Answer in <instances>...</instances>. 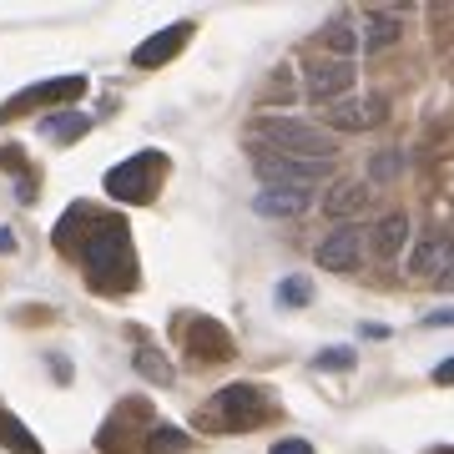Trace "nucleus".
I'll return each instance as SVG.
<instances>
[{"mask_svg":"<svg viewBox=\"0 0 454 454\" xmlns=\"http://www.w3.org/2000/svg\"><path fill=\"white\" fill-rule=\"evenodd\" d=\"M247 142L283 152V157H303V162H333L339 157V137L324 131L318 121H303V116H258Z\"/></svg>","mask_w":454,"mask_h":454,"instance_id":"1","label":"nucleus"},{"mask_svg":"<svg viewBox=\"0 0 454 454\" xmlns=\"http://www.w3.org/2000/svg\"><path fill=\"white\" fill-rule=\"evenodd\" d=\"M82 262L91 283L101 293H116L121 283H131V258H127V227L121 223H97L91 238L82 243Z\"/></svg>","mask_w":454,"mask_h":454,"instance_id":"2","label":"nucleus"},{"mask_svg":"<svg viewBox=\"0 0 454 454\" xmlns=\"http://www.w3.org/2000/svg\"><path fill=\"white\" fill-rule=\"evenodd\" d=\"M268 409H262V394L247 389V384H227L207 399V429H253Z\"/></svg>","mask_w":454,"mask_h":454,"instance_id":"3","label":"nucleus"},{"mask_svg":"<svg viewBox=\"0 0 454 454\" xmlns=\"http://www.w3.org/2000/svg\"><path fill=\"white\" fill-rule=\"evenodd\" d=\"M253 146V172L262 177V187H313V182L328 177V162H303V157H283V152H268V146Z\"/></svg>","mask_w":454,"mask_h":454,"instance_id":"4","label":"nucleus"},{"mask_svg":"<svg viewBox=\"0 0 454 454\" xmlns=\"http://www.w3.org/2000/svg\"><path fill=\"white\" fill-rule=\"evenodd\" d=\"M354 86H358V66L354 61H333V56H313L309 66H303V91H309L318 106H333V101L343 97H354Z\"/></svg>","mask_w":454,"mask_h":454,"instance_id":"5","label":"nucleus"},{"mask_svg":"<svg viewBox=\"0 0 454 454\" xmlns=\"http://www.w3.org/2000/svg\"><path fill=\"white\" fill-rule=\"evenodd\" d=\"M162 157H152V152H142V157H131V162L112 167L106 172V192L121 197V202H146L152 197V187H157V177H162Z\"/></svg>","mask_w":454,"mask_h":454,"instance_id":"6","label":"nucleus"},{"mask_svg":"<svg viewBox=\"0 0 454 454\" xmlns=\"http://www.w3.org/2000/svg\"><path fill=\"white\" fill-rule=\"evenodd\" d=\"M384 121H389V101L373 97V91L369 97H343L324 112V127H333V131H373Z\"/></svg>","mask_w":454,"mask_h":454,"instance_id":"7","label":"nucleus"},{"mask_svg":"<svg viewBox=\"0 0 454 454\" xmlns=\"http://www.w3.org/2000/svg\"><path fill=\"white\" fill-rule=\"evenodd\" d=\"M313 258H318V268H324V273H354L358 262H364V227L339 223L324 243L313 247Z\"/></svg>","mask_w":454,"mask_h":454,"instance_id":"8","label":"nucleus"},{"mask_svg":"<svg viewBox=\"0 0 454 454\" xmlns=\"http://www.w3.org/2000/svg\"><path fill=\"white\" fill-rule=\"evenodd\" d=\"M192 35V26L187 20H177V26H167V31H157V35H146L142 46L131 51V61L142 66V71H152V66H162V61H172L182 51V41Z\"/></svg>","mask_w":454,"mask_h":454,"instance_id":"9","label":"nucleus"},{"mask_svg":"<svg viewBox=\"0 0 454 454\" xmlns=\"http://www.w3.org/2000/svg\"><path fill=\"white\" fill-rule=\"evenodd\" d=\"M313 207V192L309 187H262L253 212L258 217H303Z\"/></svg>","mask_w":454,"mask_h":454,"instance_id":"10","label":"nucleus"},{"mask_svg":"<svg viewBox=\"0 0 454 454\" xmlns=\"http://www.w3.org/2000/svg\"><path fill=\"white\" fill-rule=\"evenodd\" d=\"M450 268H454V243L444 238V232L424 238V243L409 253V273L414 278H444Z\"/></svg>","mask_w":454,"mask_h":454,"instance_id":"11","label":"nucleus"},{"mask_svg":"<svg viewBox=\"0 0 454 454\" xmlns=\"http://www.w3.org/2000/svg\"><path fill=\"white\" fill-rule=\"evenodd\" d=\"M369 247L384 262L399 258V253L409 247V217H404V212H384V217L373 223V232H369Z\"/></svg>","mask_w":454,"mask_h":454,"instance_id":"12","label":"nucleus"},{"mask_svg":"<svg viewBox=\"0 0 454 454\" xmlns=\"http://www.w3.org/2000/svg\"><path fill=\"white\" fill-rule=\"evenodd\" d=\"M318 46H324L328 56H333V61H354L358 51H364L354 16H333V20H324V31H318Z\"/></svg>","mask_w":454,"mask_h":454,"instance_id":"13","label":"nucleus"},{"mask_svg":"<svg viewBox=\"0 0 454 454\" xmlns=\"http://www.w3.org/2000/svg\"><path fill=\"white\" fill-rule=\"evenodd\" d=\"M399 35H404V20L394 16V11H364V20H358L364 51H389Z\"/></svg>","mask_w":454,"mask_h":454,"instance_id":"14","label":"nucleus"},{"mask_svg":"<svg viewBox=\"0 0 454 454\" xmlns=\"http://www.w3.org/2000/svg\"><path fill=\"white\" fill-rule=\"evenodd\" d=\"M364 202H369V182H348L343 177V182H333V187L324 192V212L328 217H339V223H348Z\"/></svg>","mask_w":454,"mask_h":454,"instance_id":"15","label":"nucleus"},{"mask_svg":"<svg viewBox=\"0 0 454 454\" xmlns=\"http://www.w3.org/2000/svg\"><path fill=\"white\" fill-rule=\"evenodd\" d=\"M76 91H86V76H61V82H46V86H35V91H26V97H16L5 106V116H16V112H26L35 101H51V97H76Z\"/></svg>","mask_w":454,"mask_h":454,"instance_id":"16","label":"nucleus"},{"mask_svg":"<svg viewBox=\"0 0 454 454\" xmlns=\"http://www.w3.org/2000/svg\"><path fill=\"white\" fill-rule=\"evenodd\" d=\"M0 439H5V450H16V454H46L41 450V439H35L5 404H0Z\"/></svg>","mask_w":454,"mask_h":454,"instance_id":"17","label":"nucleus"},{"mask_svg":"<svg viewBox=\"0 0 454 454\" xmlns=\"http://www.w3.org/2000/svg\"><path fill=\"white\" fill-rule=\"evenodd\" d=\"M303 303H313V283L303 273H293L278 283V309H303Z\"/></svg>","mask_w":454,"mask_h":454,"instance_id":"18","label":"nucleus"},{"mask_svg":"<svg viewBox=\"0 0 454 454\" xmlns=\"http://www.w3.org/2000/svg\"><path fill=\"white\" fill-rule=\"evenodd\" d=\"M86 121L82 112H56V116H46V131L56 137V142H76V137H86Z\"/></svg>","mask_w":454,"mask_h":454,"instance_id":"19","label":"nucleus"},{"mask_svg":"<svg viewBox=\"0 0 454 454\" xmlns=\"http://www.w3.org/2000/svg\"><path fill=\"white\" fill-rule=\"evenodd\" d=\"M137 369H142L152 384H172V379H177V373H172V364H167L157 348H137Z\"/></svg>","mask_w":454,"mask_h":454,"instance_id":"20","label":"nucleus"},{"mask_svg":"<svg viewBox=\"0 0 454 454\" xmlns=\"http://www.w3.org/2000/svg\"><path fill=\"white\" fill-rule=\"evenodd\" d=\"M262 97H268V101H283V106H288V101L298 97V86H293V66H288V61H283V66L273 71V76H268Z\"/></svg>","mask_w":454,"mask_h":454,"instance_id":"21","label":"nucleus"},{"mask_svg":"<svg viewBox=\"0 0 454 454\" xmlns=\"http://www.w3.org/2000/svg\"><path fill=\"white\" fill-rule=\"evenodd\" d=\"M399 167H404V152H373V162H369V182H394L399 177Z\"/></svg>","mask_w":454,"mask_h":454,"instance_id":"22","label":"nucleus"},{"mask_svg":"<svg viewBox=\"0 0 454 454\" xmlns=\"http://www.w3.org/2000/svg\"><path fill=\"white\" fill-rule=\"evenodd\" d=\"M187 450V434L182 429H152L146 434V454H182Z\"/></svg>","mask_w":454,"mask_h":454,"instance_id":"23","label":"nucleus"},{"mask_svg":"<svg viewBox=\"0 0 454 454\" xmlns=\"http://www.w3.org/2000/svg\"><path fill=\"white\" fill-rule=\"evenodd\" d=\"M202 333H192V354H227V339H217V324H197Z\"/></svg>","mask_w":454,"mask_h":454,"instance_id":"24","label":"nucleus"},{"mask_svg":"<svg viewBox=\"0 0 454 454\" xmlns=\"http://www.w3.org/2000/svg\"><path fill=\"white\" fill-rule=\"evenodd\" d=\"M313 369H324V373H343V369H354V348H324V354L313 358Z\"/></svg>","mask_w":454,"mask_h":454,"instance_id":"25","label":"nucleus"},{"mask_svg":"<svg viewBox=\"0 0 454 454\" xmlns=\"http://www.w3.org/2000/svg\"><path fill=\"white\" fill-rule=\"evenodd\" d=\"M268 454H313V444H309V439H278Z\"/></svg>","mask_w":454,"mask_h":454,"instance_id":"26","label":"nucleus"},{"mask_svg":"<svg viewBox=\"0 0 454 454\" xmlns=\"http://www.w3.org/2000/svg\"><path fill=\"white\" fill-rule=\"evenodd\" d=\"M454 324V309H434V313H424V328H444Z\"/></svg>","mask_w":454,"mask_h":454,"instance_id":"27","label":"nucleus"},{"mask_svg":"<svg viewBox=\"0 0 454 454\" xmlns=\"http://www.w3.org/2000/svg\"><path fill=\"white\" fill-rule=\"evenodd\" d=\"M434 384H454V358H444V364L434 369Z\"/></svg>","mask_w":454,"mask_h":454,"instance_id":"28","label":"nucleus"},{"mask_svg":"<svg viewBox=\"0 0 454 454\" xmlns=\"http://www.w3.org/2000/svg\"><path fill=\"white\" fill-rule=\"evenodd\" d=\"M11 243H16V238H11V232H0V253H11Z\"/></svg>","mask_w":454,"mask_h":454,"instance_id":"29","label":"nucleus"}]
</instances>
